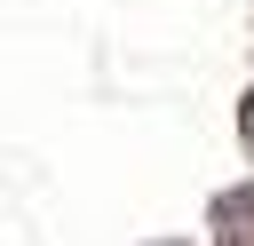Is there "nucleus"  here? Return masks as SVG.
Masks as SVG:
<instances>
[]
</instances>
